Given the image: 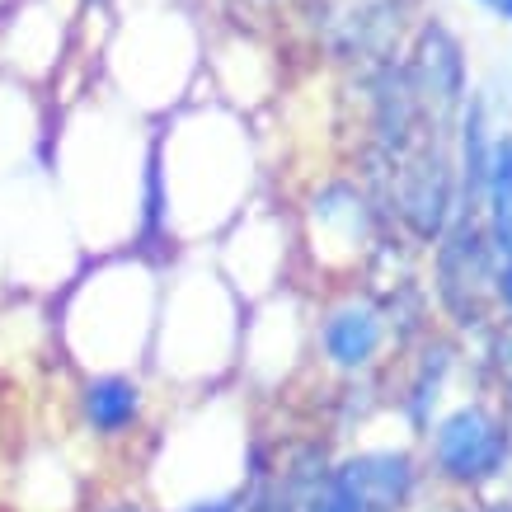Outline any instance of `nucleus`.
<instances>
[{
  "label": "nucleus",
  "instance_id": "nucleus-1",
  "mask_svg": "<svg viewBox=\"0 0 512 512\" xmlns=\"http://www.w3.org/2000/svg\"><path fill=\"white\" fill-rule=\"evenodd\" d=\"M437 461L451 480H489L498 475L503 456H508V433L498 428L484 409H456L442 428H437Z\"/></svg>",
  "mask_w": 512,
  "mask_h": 512
},
{
  "label": "nucleus",
  "instance_id": "nucleus-2",
  "mask_svg": "<svg viewBox=\"0 0 512 512\" xmlns=\"http://www.w3.org/2000/svg\"><path fill=\"white\" fill-rule=\"evenodd\" d=\"M80 404H85V423H90L94 433L118 437L137 423L141 390L127 376H94L90 386H85V395H80Z\"/></svg>",
  "mask_w": 512,
  "mask_h": 512
},
{
  "label": "nucleus",
  "instance_id": "nucleus-3",
  "mask_svg": "<svg viewBox=\"0 0 512 512\" xmlns=\"http://www.w3.org/2000/svg\"><path fill=\"white\" fill-rule=\"evenodd\" d=\"M325 348L339 367H362L372 362V353L381 348V320L367 306H343L329 315L325 325Z\"/></svg>",
  "mask_w": 512,
  "mask_h": 512
},
{
  "label": "nucleus",
  "instance_id": "nucleus-4",
  "mask_svg": "<svg viewBox=\"0 0 512 512\" xmlns=\"http://www.w3.org/2000/svg\"><path fill=\"white\" fill-rule=\"evenodd\" d=\"M484 193H489V235H494L498 254L512 264V137H498L489 146Z\"/></svg>",
  "mask_w": 512,
  "mask_h": 512
},
{
  "label": "nucleus",
  "instance_id": "nucleus-5",
  "mask_svg": "<svg viewBox=\"0 0 512 512\" xmlns=\"http://www.w3.org/2000/svg\"><path fill=\"white\" fill-rule=\"evenodd\" d=\"M419 76H423V99H437V104H451L461 94V52L442 29L423 33L419 47Z\"/></svg>",
  "mask_w": 512,
  "mask_h": 512
},
{
  "label": "nucleus",
  "instance_id": "nucleus-6",
  "mask_svg": "<svg viewBox=\"0 0 512 512\" xmlns=\"http://www.w3.org/2000/svg\"><path fill=\"white\" fill-rule=\"evenodd\" d=\"M306 512H381V508H376L372 498L357 494L353 484L343 480V470H334V475L320 484V494L311 498V508Z\"/></svg>",
  "mask_w": 512,
  "mask_h": 512
},
{
  "label": "nucleus",
  "instance_id": "nucleus-7",
  "mask_svg": "<svg viewBox=\"0 0 512 512\" xmlns=\"http://www.w3.org/2000/svg\"><path fill=\"white\" fill-rule=\"evenodd\" d=\"M498 296L512 306V264H503V273H498Z\"/></svg>",
  "mask_w": 512,
  "mask_h": 512
},
{
  "label": "nucleus",
  "instance_id": "nucleus-8",
  "mask_svg": "<svg viewBox=\"0 0 512 512\" xmlns=\"http://www.w3.org/2000/svg\"><path fill=\"white\" fill-rule=\"evenodd\" d=\"M484 10H494L498 19H512V0H480Z\"/></svg>",
  "mask_w": 512,
  "mask_h": 512
},
{
  "label": "nucleus",
  "instance_id": "nucleus-9",
  "mask_svg": "<svg viewBox=\"0 0 512 512\" xmlns=\"http://www.w3.org/2000/svg\"><path fill=\"white\" fill-rule=\"evenodd\" d=\"M188 512H235L231 503H198V508H188Z\"/></svg>",
  "mask_w": 512,
  "mask_h": 512
},
{
  "label": "nucleus",
  "instance_id": "nucleus-10",
  "mask_svg": "<svg viewBox=\"0 0 512 512\" xmlns=\"http://www.w3.org/2000/svg\"><path fill=\"white\" fill-rule=\"evenodd\" d=\"M127 512H132V508H127Z\"/></svg>",
  "mask_w": 512,
  "mask_h": 512
}]
</instances>
